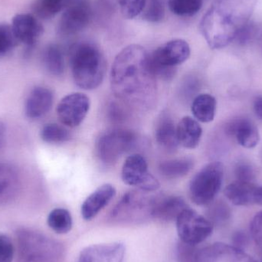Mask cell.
Segmentation results:
<instances>
[{"mask_svg": "<svg viewBox=\"0 0 262 262\" xmlns=\"http://www.w3.org/2000/svg\"><path fill=\"white\" fill-rule=\"evenodd\" d=\"M111 84L115 96L131 107L140 110L152 107L157 97V77L147 51L130 45L118 53L112 64Z\"/></svg>", "mask_w": 262, "mask_h": 262, "instance_id": "1", "label": "cell"}, {"mask_svg": "<svg viewBox=\"0 0 262 262\" xmlns=\"http://www.w3.org/2000/svg\"><path fill=\"white\" fill-rule=\"evenodd\" d=\"M256 0H214L200 23L209 47L220 49L230 44L249 24Z\"/></svg>", "mask_w": 262, "mask_h": 262, "instance_id": "2", "label": "cell"}, {"mask_svg": "<svg viewBox=\"0 0 262 262\" xmlns=\"http://www.w3.org/2000/svg\"><path fill=\"white\" fill-rule=\"evenodd\" d=\"M69 63L75 84L84 90H93L102 83L106 61L99 48L90 41H79L69 49Z\"/></svg>", "mask_w": 262, "mask_h": 262, "instance_id": "3", "label": "cell"}, {"mask_svg": "<svg viewBox=\"0 0 262 262\" xmlns=\"http://www.w3.org/2000/svg\"><path fill=\"white\" fill-rule=\"evenodd\" d=\"M17 244L20 258L24 262H55L62 255L59 243L36 231H18Z\"/></svg>", "mask_w": 262, "mask_h": 262, "instance_id": "4", "label": "cell"}, {"mask_svg": "<svg viewBox=\"0 0 262 262\" xmlns=\"http://www.w3.org/2000/svg\"><path fill=\"white\" fill-rule=\"evenodd\" d=\"M224 179V166L220 162H212L202 168L189 183V196L197 206H206L213 201L221 189Z\"/></svg>", "mask_w": 262, "mask_h": 262, "instance_id": "5", "label": "cell"}, {"mask_svg": "<svg viewBox=\"0 0 262 262\" xmlns=\"http://www.w3.org/2000/svg\"><path fill=\"white\" fill-rule=\"evenodd\" d=\"M190 47L183 39H173L157 48L150 55L152 71L157 78L169 80L173 78L177 66L190 56Z\"/></svg>", "mask_w": 262, "mask_h": 262, "instance_id": "6", "label": "cell"}, {"mask_svg": "<svg viewBox=\"0 0 262 262\" xmlns=\"http://www.w3.org/2000/svg\"><path fill=\"white\" fill-rule=\"evenodd\" d=\"M145 191H130L124 194L112 212V220L121 223H139L152 218L157 196Z\"/></svg>", "mask_w": 262, "mask_h": 262, "instance_id": "7", "label": "cell"}, {"mask_svg": "<svg viewBox=\"0 0 262 262\" xmlns=\"http://www.w3.org/2000/svg\"><path fill=\"white\" fill-rule=\"evenodd\" d=\"M136 141L137 136L131 130L115 128L106 131L97 141L98 157L105 164H114L134 147Z\"/></svg>", "mask_w": 262, "mask_h": 262, "instance_id": "8", "label": "cell"}, {"mask_svg": "<svg viewBox=\"0 0 262 262\" xmlns=\"http://www.w3.org/2000/svg\"><path fill=\"white\" fill-rule=\"evenodd\" d=\"M176 223L179 238L191 246L204 242L213 231V225L209 220L189 207L179 215Z\"/></svg>", "mask_w": 262, "mask_h": 262, "instance_id": "9", "label": "cell"}, {"mask_svg": "<svg viewBox=\"0 0 262 262\" xmlns=\"http://www.w3.org/2000/svg\"><path fill=\"white\" fill-rule=\"evenodd\" d=\"M121 177L125 184L145 192H154L160 188V183L149 172L147 162L140 154H133L126 159Z\"/></svg>", "mask_w": 262, "mask_h": 262, "instance_id": "10", "label": "cell"}, {"mask_svg": "<svg viewBox=\"0 0 262 262\" xmlns=\"http://www.w3.org/2000/svg\"><path fill=\"white\" fill-rule=\"evenodd\" d=\"M92 18L89 0H71L58 24L61 36H72L87 27Z\"/></svg>", "mask_w": 262, "mask_h": 262, "instance_id": "11", "label": "cell"}, {"mask_svg": "<svg viewBox=\"0 0 262 262\" xmlns=\"http://www.w3.org/2000/svg\"><path fill=\"white\" fill-rule=\"evenodd\" d=\"M90 109V99L84 94L72 93L66 95L57 106V116L60 122L69 127L79 126Z\"/></svg>", "mask_w": 262, "mask_h": 262, "instance_id": "12", "label": "cell"}, {"mask_svg": "<svg viewBox=\"0 0 262 262\" xmlns=\"http://www.w3.org/2000/svg\"><path fill=\"white\" fill-rule=\"evenodd\" d=\"M195 262H257L236 246L218 243L195 254Z\"/></svg>", "mask_w": 262, "mask_h": 262, "instance_id": "13", "label": "cell"}, {"mask_svg": "<svg viewBox=\"0 0 262 262\" xmlns=\"http://www.w3.org/2000/svg\"><path fill=\"white\" fill-rule=\"evenodd\" d=\"M13 33L19 42L29 48L33 47L44 32V28L35 15L29 13L17 14L12 18Z\"/></svg>", "mask_w": 262, "mask_h": 262, "instance_id": "14", "label": "cell"}, {"mask_svg": "<svg viewBox=\"0 0 262 262\" xmlns=\"http://www.w3.org/2000/svg\"><path fill=\"white\" fill-rule=\"evenodd\" d=\"M125 253L123 243L92 245L80 252L77 262H123Z\"/></svg>", "mask_w": 262, "mask_h": 262, "instance_id": "15", "label": "cell"}, {"mask_svg": "<svg viewBox=\"0 0 262 262\" xmlns=\"http://www.w3.org/2000/svg\"><path fill=\"white\" fill-rule=\"evenodd\" d=\"M116 195V189L112 184L106 183L94 191L81 205V216L86 221L93 220L105 208Z\"/></svg>", "mask_w": 262, "mask_h": 262, "instance_id": "16", "label": "cell"}, {"mask_svg": "<svg viewBox=\"0 0 262 262\" xmlns=\"http://www.w3.org/2000/svg\"><path fill=\"white\" fill-rule=\"evenodd\" d=\"M53 99V93L50 89L45 87L35 88L26 100L25 105L26 116L32 120L42 118L52 108Z\"/></svg>", "mask_w": 262, "mask_h": 262, "instance_id": "17", "label": "cell"}, {"mask_svg": "<svg viewBox=\"0 0 262 262\" xmlns=\"http://www.w3.org/2000/svg\"><path fill=\"white\" fill-rule=\"evenodd\" d=\"M188 208L185 200L177 195L157 196L152 212V219L162 222H172Z\"/></svg>", "mask_w": 262, "mask_h": 262, "instance_id": "18", "label": "cell"}, {"mask_svg": "<svg viewBox=\"0 0 262 262\" xmlns=\"http://www.w3.org/2000/svg\"><path fill=\"white\" fill-rule=\"evenodd\" d=\"M228 134L234 136L240 146L246 149L255 147L260 141L258 127L252 121L246 118L235 120L227 126Z\"/></svg>", "mask_w": 262, "mask_h": 262, "instance_id": "19", "label": "cell"}, {"mask_svg": "<svg viewBox=\"0 0 262 262\" xmlns=\"http://www.w3.org/2000/svg\"><path fill=\"white\" fill-rule=\"evenodd\" d=\"M19 174L12 165L0 163V206L10 203L18 194Z\"/></svg>", "mask_w": 262, "mask_h": 262, "instance_id": "20", "label": "cell"}, {"mask_svg": "<svg viewBox=\"0 0 262 262\" xmlns=\"http://www.w3.org/2000/svg\"><path fill=\"white\" fill-rule=\"evenodd\" d=\"M258 186L252 182H243L236 180L225 188L226 198L235 206H246L255 203Z\"/></svg>", "mask_w": 262, "mask_h": 262, "instance_id": "21", "label": "cell"}, {"mask_svg": "<svg viewBox=\"0 0 262 262\" xmlns=\"http://www.w3.org/2000/svg\"><path fill=\"white\" fill-rule=\"evenodd\" d=\"M177 133L180 144L187 149H195L200 144L203 129L196 120L186 116L179 122Z\"/></svg>", "mask_w": 262, "mask_h": 262, "instance_id": "22", "label": "cell"}, {"mask_svg": "<svg viewBox=\"0 0 262 262\" xmlns=\"http://www.w3.org/2000/svg\"><path fill=\"white\" fill-rule=\"evenodd\" d=\"M217 102L209 94H202L195 97L192 101V115L197 121L203 123L212 122L216 113Z\"/></svg>", "mask_w": 262, "mask_h": 262, "instance_id": "23", "label": "cell"}, {"mask_svg": "<svg viewBox=\"0 0 262 262\" xmlns=\"http://www.w3.org/2000/svg\"><path fill=\"white\" fill-rule=\"evenodd\" d=\"M157 143L168 151H174L180 144L177 138V127L170 118L165 117L160 120L156 128Z\"/></svg>", "mask_w": 262, "mask_h": 262, "instance_id": "24", "label": "cell"}, {"mask_svg": "<svg viewBox=\"0 0 262 262\" xmlns=\"http://www.w3.org/2000/svg\"><path fill=\"white\" fill-rule=\"evenodd\" d=\"M42 61L46 70L55 76H60L64 71V58L62 50L55 44L49 45L45 49Z\"/></svg>", "mask_w": 262, "mask_h": 262, "instance_id": "25", "label": "cell"}, {"mask_svg": "<svg viewBox=\"0 0 262 262\" xmlns=\"http://www.w3.org/2000/svg\"><path fill=\"white\" fill-rule=\"evenodd\" d=\"M193 165V162L190 159H173L162 162L159 166V172L166 178H180L187 175Z\"/></svg>", "mask_w": 262, "mask_h": 262, "instance_id": "26", "label": "cell"}, {"mask_svg": "<svg viewBox=\"0 0 262 262\" xmlns=\"http://www.w3.org/2000/svg\"><path fill=\"white\" fill-rule=\"evenodd\" d=\"M47 224L55 233L59 235L69 233L72 229V215L67 209L56 208L48 215Z\"/></svg>", "mask_w": 262, "mask_h": 262, "instance_id": "27", "label": "cell"}, {"mask_svg": "<svg viewBox=\"0 0 262 262\" xmlns=\"http://www.w3.org/2000/svg\"><path fill=\"white\" fill-rule=\"evenodd\" d=\"M71 0H35L32 10L38 18L49 19L67 7Z\"/></svg>", "mask_w": 262, "mask_h": 262, "instance_id": "28", "label": "cell"}, {"mask_svg": "<svg viewBox=\"0 0 262 262\" xmlns=\"http://www.w3.org/2000/svg\"><path fill=\"white\" fill-rule=\"evenodd\" d=\"M203 0H168V6L172 13L179 16L195 15L203 7Z\"/></svg>", "mask_w": 262, "mask_h": 262, "instance_id": "29", "label": "cell"}, {"mask_svg": "<svg viewBox=\"0 0 262 262\" xmlns=\"http://www.w3.org/2000/svg\"><path fill=\"white\" fill-rule=\"evenodd\" d=\"M41 138L46 143H61L70 140L71 134L69 131L57 124H46L41 128Z\"/></svg>", "mask_w": 262, "mask_h": 262, "instance_id": "30", "label": "cell"}, {"mask_svg": "<svg viewBox=\"0 0 262 262\" xmlns=\"http://www.w3.org/2000/svg\"><path fill=\"white\" fill-rule=\"evenodd\" d=\"M143 19L149 23H159L165 16V5L163 0H146V6L142 12Z\"/></svg>", "mask_w": 262, "mask_h": 262, "instance_id": "31", "label": "cell"}, {"mask_svg": "<svg viewBox=\"0 0 262 262\" xmlns=\"http://www.w3.org/2000/svg\"><path fill=\"white\" fill-rule=\"evenodd\" d=\"M18 42L11 26L0 24V57L12 52Z\"/></svg>", "mask_w": 262, "mask_h": 262, "instance_id": "32", "label": "cell"}, {"mask_svg": "<svg viewBox=\"0 0 262 262\" xmlns=\"http://www.w3.org/2000/svg\"><path fill=\"white\" fill-rule=\"evenodd\" d=\"M118 2L123 16L131 19L143 12L146 0H118Z\"/></svg>", "mask_w": 262, "mask_h": 262, "instance_id": "33", "label": "cell"}, {"mask_svg": "<svg viewBox=\"0 0 262 262\" xmlns=\"http://www.w3.org/2000/svg\"><path fill=\"white\" fill-rule=\"evenodd\" d=\"M15 249L7 235H0V262H12Z\"/></svg>", "mask_w": 262, "mask_h": 262, "instance_id": "34", "label": "cell"}, {"mask_svg": "<svg viewBox=\"0 0 262 262\" xmlns=\"http://www.w3.org/2000/svg\"><path fill=\"white\" fill-rule=\"evenodd\" d=\"M250 232L254 241L262 249V211L257 213L252 220Z\"/></svg>", "mask_w": 262, "mask_h": 262, "instance_id": "35", "label": "cell"}, {"mask_svg": "<svg viewBox=\"0 0 262 262\" xmlns=\"http://www.w3.org/2000/svg\"><path fill=\"white\" fill-rule=\"evenodd\" d=\"M235 176L238 181L252 182L255 177V172L250 165L239 163L235 168Z\"/></svg>", "mask_w": 262, "mask_h": 262, "instance_id": "36", "label": "cell"}, {"mask_svg": "<svg viewBox=\"0 0 262 262\" xmlns=\"http://www.w3.org/2000/svg\"><path fill=\"white\" fill-rule=\"evenodd\" d=\"M121 107V105H118L115 103L111 106L109 113H110L111 118L114 121L121 122V121H124V117H126V112Z\"/></svg>", "mask_w": 262, "mask_h": 262, "instance_id": "37", "label": "cell"}, {"mask_svg": "<svg viewBox=\"0 0 262 262\" xmlns=\"http://www.w3.org/2000/svg\"><path fill=\"white\" fill-rule=\"evenodd\" d=\"M254 112L260 119H262V96H258L254 101Z\"/></svg>", "mask_w": 262, "mask_h": 262, "instance_id": "38", "label": "cell"}, {"mask_svg": "<svg viewBox=\"0 0 262 262\" xmlns=\"http://www.w3.org/2000/svg\"><path fill=\"white\" fill-rule=\"evenodd\" d=\"M255 203L262 206V186L258 187L256 195H255Z\"/></svg>", "mask_w": 262, "mask_h": 262, "instance_id": "39", "label": "cell"}, {"mask_svg": "<svg viewBox=\"0 0 262 262\" xmlns=\"http://www.w3.org/2000/svg\"><path fill=\"white\" fill-rule=\"evenodd\" d=\"M5 135H6V127H5L4 124L0 121V146L3 144Z\"/></svg>", "mask_w": 262, "mask_h": 262, "instance_id": "40", "label": "cell"}]
</instances>
